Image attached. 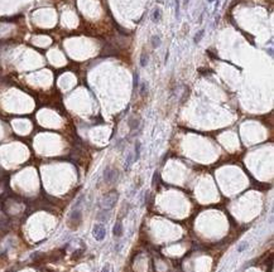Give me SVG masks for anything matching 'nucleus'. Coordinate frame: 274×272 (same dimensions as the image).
<instances>
[{
    "label": "nucleus",
    "instance_id": "nucleus-1",
    "mask_svg": "<svg viewBox=\"0 0 274 272\" xmlns=\"http://www.w3.org/2000/svg\"><path fill=\"white\" fill-rule=\"evenodd\" d=\"M117 198H119L117 191H110V193H107L102 198V200H101L102 209H105V210L112 209V208L115 207V204H116V201H117Z\"/></svg>",
    "mask_w": 274,
    "mask_h": 272
},
{
    "label": "nucleus",
    "instance_id": "nucleus-2",
    "mask_svg": "<svg viewBox=\"0 0 274 272\" xmlns=\"http://www.w3.org/2000/svg\"><path fill=\"white\" fill-rule=\"evenodd\" d=\"M92 236L99 242L104 241V240H105V237H106V228H105V226L101 224V223H96L95 226H94V228H92Z\"/></svg>",
    "mask_w": 274,
    "mask_h": 272
},
{
    "label": "nucleus",
    "instance_id": "nucleus-3",
    "mask_svg": "<svg viewBox=\"0 0 274 272\" xmlns=\"http://www.w3.org/2000/svg\"><path fill=\"white\" fill-rule=\"evenodd\" d=\"M116 178H117V171L115 169H111V168L105 169V171H104V179H105V181L112 183V181H115Z\"/></svg>",
    "mask_w": 274,
    "mask_h": 272
},
{
    "label": "nucleus",
    "instance_id": "nucleus-4",
    "mask_svg": "<svg viewBox=\"0 0 274 272\" xmlns=\"http://www.w3.org/2000/svg\"><path fill=\"white\" fill-rule=\"evenodd\" d=\"M112 233H114L115 237H121L123 233H124V227H123V223L121 222H116L114 229H112Z\"/></svg>",
    "mask_w": 274,
    "mask_h": 272
},
{
    "label": "nucleus",
    "instance_id": "nucleus-5",
    "mask_svg": "<svg viewBox=\"0 0 274 272\" xmlns=\"http://www.w3.org/2000/svg\"><path fill=\"white\" fill-rule=\"evenodd\" d=\"M152 18H153V22H154V23H158V22L160 20V18H162V12H160V9H159V8L154 9Z\"/></svg>",
    "mask_w": 274,
    "mask_h": 272
},
{
    "label": "nucleus",
    "instance_id": "nucleus-6",
    "mask_svg": "<svg viewBox=\"0 0 274 272\" xmlns=\"http://www.w3.org/2000/svg\"><path fill=\"white\" fill-rule=\"evenodd\" d=\"M140 148H141V144L140 141H136L135 142V151H134V161L135 160H139V158H140Z\"/></svg>",
    "mask_w": 274,
    "mask_h": 272
},
{
    "label": "nucleus",
    "instance_id": "nucleus-7",
    "mask_svg": "<svg viewBox=\"0 0 274 272\" xmlns=\"http://www.w3.org/2000/svg\"><path fill=\"white\" fill-rule=\"evenodd\" d=\"M160 43H162V40H160L159 35H153L152 37V47L153 48H158V47L160 45Z\"/></svg>",
    "mask_w": 274,
    "mask_h": 272
},
{
    "label": "nucleus",
    "instance_id": "nucleus-8",
    "mask_svg": "<svg viewBox=\"0 0 274 272\" xmlns=\"http://www.w3.org/2000/svg\"><path fill=\"white\" fill-rule=\"evenodd\" d=\"M248 247H249V243H248V242H241L238 247H236V251H238L239 253H241V252H244L245 250H248Z\"/></svg>",
    "mask_w": 274,
    "mask_h": 272
},
{
    "label": "nucleus",
    "instance_id": "nucleus-9",
    "mask_svg": "<svg viewBox=\"0 0 274 272\" xmlns=\"http://www.w3.org/2000/svg\"><path fill=\"white\" fill-rule=\"evenodd\" d=\"M204 34H205V30H204V29H201L198 33H196V35H195V43H198V42H201Z\"/></svg>",
    "mask_w": 274,
    "mask_h": 272
},
{
    "label": "nucleus",
    "instance_id": "nucleus-10",
    "mask_svg": "<svg viewBox=\"0 0 274 272\" xmlns=\"http://www.w3.org/2000/svg\"><path fill=\"white\" fill-rule=\"evenodd\" d=\"M101 272H112V265L106 262V263L104 265V267L101 268Z\"/></svg>",
    "mask_w": 274,
    "mask_h": 272
},
{
    "label": "nucleus",
    "instance_id": "nucleus-11",
    "mask_svg": "<svg viewBox=\"0 0 274 272\" xmlns=\"http://www.w3.org/2000/svg\"><path fill=\"white\" fill-rule=\"evenodd\" d=\"M147 63H148V55L141 54V57H140V65H141V67H145Z\"/></svg>",
    "mask_w": 274,
    "mask_h": 272
},
{
    "label": "nucleus",
    "instance_id": "nucleus-12",
    "mask_svg": "<svg viewBox=\"0 0 274 272\" xmlns=\"http://www.w3.org/2000/svg\"><path fill=\"white\" fill-rule=\"evenodd\" d=\"M174 3H176V18L179 17V1L178 0H174Z\"/></svg>",
    "mask_w": 274,
    "mask_h": 272
},
{
    "label": "nucleus",
    "instance_id": "nucleus-13",
    "mask_svg": "<svg viewBox=\"0 0 274 272\" xmlns=\"http://www.w3.org/2000/svg\"><path fill=\"white\" fill-rule=\"evenodd\" d=\"M140 92H141V95H144V93H145V83L141 84V90H140Z\"/></svg>",
    "mask_w": 274,
    "mask_h": 272
},
{
    "label": "nucleus",
    "instance_id": "nucleus-14",
    "mask_svg": "<svg viewBox=\"0 0 274 272\" xmlns=\"http://www.w3.org/2000/svg\"><path fill=\"white\" fill-rule=\"evenodd\" d=\"M209 1H214V0H209Z\"/></svg>",
    "mask_w": 274,
    "mask_h": 272
}]
</instances>
